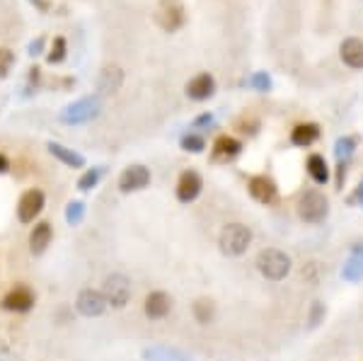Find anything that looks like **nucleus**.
<instances>
[{
	"label": "nucleus",
	"mask_w": 363,
	"mask_h": 361,
	"mask_svg": "<svg viewBox=\"0 0 363 361\" xmlns=\"http://www.w3.org/2000/svg\"><path fill=\"white\" fill-rule=\"evenodd\" d=\"M257 269L264 279L269 282H284V279L291 274V257L286 255L279 247H266L257 255Z\"/></svg>",
	"instance_id": "1"
},
{
	"label": "nucleus",
	"mask_w": 363,
	"mask_h": 361,
	"mask_svg": "<svg viewBox=\"0 0 363 361\" xmlns=\"http://www.w3.org/2000/svg\"><path fill=\"white\" fill-rule=\"evenodd\" d=\"M218 245L221 252L228 257H240L247 252V247L252 245V230L242 223H228L218 235Z\"/></svg>",
	"instance_id": "2"
},
{
	"label": "nucleus",
	"mask_w": 363,
	"mask_h": 361,
	"mask_svg": "<svg viewBox=\"0 0 363 361\" xmlns=\"http://www.w3.org/2000/svg\"><path fill=\"white\" fill-rule=\"evenodd\" d=\"M327 214H329V202L322 192L310 190L298 199V216L306 221V223H313V225L322 223V221L327 218Z\"/></svg>",
	"instance_id": "3"
},
{
	"label": "nucleus",
	"mask_w": 363,
	"mask_h": 361,
	"mask_svg": "<svg viewBox=\"0 0 363 361\" xmlns=\"http://www.w3.org/2000/svg\"><path fill=\"white\" fill-rule=\"evenodd\" d=\"M102 294L111 308H126L131 301V282L124 274H109L102 284Z\"/></svg>",
	"instance_id": "4"
},
{
	"label": "nucleus",
	"mask_w": 363,
	"mask_h": 361,
	"mask_svg": "<svg viewBox=\"0 0 363 361\" xmlns=\"http://www.w3.org/2000/svg\"><path fill=\"white\" fill-rule=\"evenodd\" d=\"M186 20L182 0H160L156 8V22L163 32H177Z\"/></svg>",
	"instance_id": "5"
},
{
	"label": "nucleus",
	"mask_w": 363,
	"mask_h": 361,
	"mask_svg": "<svg viewBox=\"0 0 363 361\" xmlns=\"http://www.w3.org/2000/svg\"><path fill=\"white\" fill-rule=\"evenodd\" d=\"M109 308L102 289H83L76 298V310L83 317H100Z\"/></svg>",
	"instance_id": "6"
},
{
	"label": "nucleus",
	"mask_w": 363,
	"mask_h": 361,
	"mask_svg": "<svg viewBox=\"0 0 363 361\" xmlns=\"http://www.w3.org/2000/svg\"><path fill=\"white\" fill-rule=\"evenodd\" d=\"M44 206H46V197H44V192L41 190H27L22 197H20V202H18V218H20V223H34V218L39 216L41 211H44Z\"/></svg>",
	"instance_id": "7"
},
{
	"label": "nucleus",
	"mask_w": 363,
	"mask_h": 361,
	"mask_svg": "<svg viewBox=\"0 0 363 361\" xmlns=\"http://www.w3.org/2000/svg\"><path fill=\"white\" fill-rule=\"evenodd\" d=\"M100 114V100L97 97H85V100L73 102L71 107H66L61 114V119L66 124H85Z\"/></svg>",
	"instance_id": "8"
},
{
	"label": "nucleus",
	"mask_w": 363,
	"mask_h": 361,
	"mask_svg": "<svg viewBox=\"0 0 363 361\" xmlns=\"http://www.w3.org/2000/svg\"><path fill=\"white\" fill-rule=\"evenodd\" d=\"M36 303V296L29 287H15L5 294L3 298V308L10 313H29Z\"/></svg>",
	"instance_id": "9"
},
{
	"label": "nucleus",
	"mask_w": 363,
	"mask_h": 361,
	"mask_svg": "<svg viewBox=\"0 0 363 361\" xmlns=\"http://www.w3.org/2000/svg\"><path fill=\"white\" fill-rule=\"evenodd\" d=\"M151 185V170L146 165H129L124 172L119 175V190L124 194L146 190Z\"/></svg>",
	"instance_id": "10"
},
{
	"label": "nucleus",
	"mask_w": 363,
	"mask_h": 361,
	"mask_svg": "<svg viewBox=\"0 0 363 361\" xmlns=\"http://www.w3.org/2000/svg\"><path fill=\"white\" fill-rule=\"evenodd\" d=\"M247 190H249V197H252L254 202L264 204V206H269V204H274L276 199H279V190H276L274 180H271V177H266V175L249 177Z\"/></svg>",
	"instance_id": "11"
},
{
	"label": "nucleus",
	"mask_w": 363,
	"mask_h": 361,
	"mask_svg": "<svg viewBox=\"0 0 363 361\" xmlns=\"http://www.w3.org/2000/svg\"><path fill=\"white\" fill-rule=\"evenodd\" d=\"M172 310V296L165 294V291H151L146 296V303H143V313L151 320H165Z\"/></svg>",
	"instance_id": "12"
},
{
	"label": "nucleus",
	"mask_w": 363,
	"mask_h": 361,
	"mask_svg": "<svg viewBox=\"0 0 363 361\" xmlns=\"http://www.w3.org/2000/svg\"><path fill=\"white\" fill-rule=\"evenodd\" d=\"M201 187H204V180H201L199 172L194 170H184L177 180V199L182 204L194 202L196 197L201 194Z\"/></svg>",
	"instance_id": "13"
},
{
	"label": "nucleus",
	"mask_w": 363,
	"mask_h": 361,
	"mask_svg": "<svg viewBox=\"0 0 363 361\" xmlns=\"http://www.w3.org/2000/svg\"><path fill=\"white\" fill-rule=\"evenodd\" d=\"M213 93H216V80L208 73H199L196 78H191L189 83H186V95L196 102L208 100V97H213Z\"/></svg>",
	"instance_id": "14"
},
{
	"label": "nucleus",
	"mask_w": 363,
	"mask_h": 361,
	"mask_svg": "<svg viewBox=\"0 0 363 361\" xmlns=\"http://www.w3.org/2000/svg\"><path fill=\"white\" fill-rule=\"evenodd\" d=\"M51 240H53L51 223H49V221H39V223H36L34 228H32V233H29V250H32V255H44L46 247L51 245Z\"/></svg>",
	"instance_id": "15"
},
{
	"label": "nucleus",
	"mask_w": 363,
	"mask_h": 361,
	"mask_svg": "<svg viewBox=\"0 0 363 361\" xmlns=\"http://www.w3.org/2000/svg\"><path fill=\"white\" fill-rule=\"evenodd\" d=\"M339 53H341V61H344L349 68L363 71V41L361 39H356V37L344 39L339 46Z\"/></svg>",
	"instance_id": "16"
},
{
	"label": "nucleus",
	"mask_w": 363,
	"mask_h": 361,
	"mask_svg": "<svg viewBox=\"0 0 363 361\" xmlns=\"http://www.w3.org/2000/svg\"><path fill=\"white\" fill-rule=\"evenodd\" d=\"M320 138V126L313 122H306V124H298V126H293L291 131V143L293 145H301V148H308V145H313L315 141Z\"/></svg>",
	"instance_id": "17"
},
{
	"label": "nucleus",
	"mask_w": 363,
	"mask_h": 361,
	"mask_svg": "<svg viewBox=\"0 0 363 361\" xmlns=\"http://www.w3.org/2000/svg\"><path fill=\"white\" fill-rule=\"evenodd\" d=\"M242 150V143L233 136H218L216 143H213V158L216 160H233L240 155Z\"/></svg>",
	"instance_id": "18"
},
{
	"label": "nucleus",
	"mask_w": 363,
	"mask_h": 361,
	"mask_svg": "<svg viewBox=\"0 0 363 361\" xmlns=\"http://www.w3.org/2000/svg\"><path fill=\"white\" fill-rule=\"evenodd\" d=\"M46 148H49V153L53 155V158H58L63 165H68V168H85V158L80 153H76V150L66 148V145H61L56 141H51Z\"/></svg>",
	"instance_id": "19"
},
{
	"label": "nucleus",
	"mask_w": 363,
	"mask_h": 361,
	"mask_svg": "<svg viewBox=\"0 0 363 361\" xmlns=\"http://www.w3.org/2000/svg\"><path fill=\"white\" fill-rule=\"evenodd\" d=\"M306 168H308V175H310L317 185H327L329 182V165H327V160H324V155L313 153L310 158H308Z\"/></svg>",
	"instance_id": "20"
},
{
	"label": "nucleus",
	"mask_w": 363,
	"mask_h": 361,
	"mask_svg": "<svg viewBox=\"0 0 363 361\" xmlns=\"http://www.w3.org/2000/svg\"><path fill=\"white\" fill-rule=\"evenodd\" d=\"M191 315L199 325H208V322L216 320V303L211 298H199L191 306Z\"/></svg>",
	"instance_id": "21"
},
{
	"label": "nucleus",
	"mask_w": 363,
	"mask_h": 361,
	"mask_svg": "<svg viewBox=\"0 0 363 361\" xmlns=\"http://www.w3.org/2000/svg\"><path fill=\"white\" fill-rule=\"evenodd\" d=\"M356 136H344V138H339L337 145H334V155L339 158V163H346V160L354 155V150H356Z\"/></svg>",
	"instance_id": "22"
},
{
	"label": "nucleus",
	"mask_w": 363,
	"mask_h": 361,
	"mask_svg": "<svg viewBox=\"0 0 363 361\" xmlns=\"http://www.w3.org/2000/svg\"><path fill=\"white\" fill-rule=\"evenodd\" d=\"M121 85V71L119 68H107L102 73V83H100V88H102V93H116Z\"/></svg>",
	"instance_id": "23"
},
{
	"label": "nucleus",
	"mask_w": 363,
	"mask_h": 361,
	"mask_svg": "<svg viewBox=\"0 0 363 361\" xmlns=\"http://www.w3.org/2000/svg\"><path fill=\"white\" fill-rule=\"evenodd\" d=\"M102 175H104V168H93V170H88V172H85V175L78 180V190L90 192L93 187H97V182L102 180Z\"/></svg>",
	"instance_id": "24"
},
{
	"label": "nucleus",
	"mask_w": 363,
	"mask_h": 361,
	"mask_svg": "<svg viewBox=\"0 0 363 361\" xmlns=\"http://www.w3.org/2000/svg\"><path fill=\"white\" fill-rule=\"evenodd\" d=\"M344 279H349V282H359V279H363V257L354 255L349 260V265H344Z\"/></svg>",
	"instance_id": "25"
},
{
	"label": "nucleus",
	"mask_w": 363,
	"mask_h": 361,
	"mask_svg": "<svg viewBox=\"0 0 363 361\" xmlns=\"http://www.w3.org/2000/svg\"><path fill=\"white\" fill-rule=\"evenodd\" d=\"M182 148L189 150V153H201L206 148V141L199 133H186V136H182Z\"/></svg>",
	"instance_id": "26"
},
{
	"label": "nucleus",
	"mask_w": 363,
	"mask_h": 361,
	"mask_svg": "<svg viewBox=\"0 0 363 361\" xmlns=\"http://www.w3.org/2000/svg\"><path fill=\"white\" fill-rule=\"evenodd\" d=\"M85 218V204L83 202H71L66 209V221L71 225H80Z\"/></svg>",
	"instance_id": "27"
},
{
	"label": "nucleus",
	"mask_w": 363,
	"mask_h": 361,
	"mask_svg": "<svg viewBox=\"0 0 363 361\" xmlns=\"http://www.w3.org/2000/svg\"><path fill=\"white\" fill-rule=\"evenodd\" d=\"M247 85L252 90H257V93H266V90H271V78L266 75L264 71H259V73H252L247 78Z\"/></svg>",
	"instance_id": "28"
},
{
	"label": "nucleus",
	"mask_w": 363,
	"mask_h": 361,
	"mask_svg": "<svg viewBox=\"0 0 363 361\" xmlns=\"http://www.w3.org/2000/svg\"><path fill=\"white\" fill-rule=\"evenodd\" d=\"M66 58V39L63 37H56L53 39V46H51V53H49V63H61Z\"/></svg>",
	"instance_id": "29"
},
{
	"label": "nucleus",
	"mask_w": 363,
	"mask_h": 361,
	"mask_svg": "<svg viewBox=\"0 0 363 361\" xmlns=\"http://www.w3.org/2000/svg\"><path fill=\"white\" fill-rule=\"evenodd\" d=\"M15 63V56L10 48H0V78H5L10 71V66Z\"/></svg>",
	"instance_id": "30"
},
{
	"label": "nucleus",
	"mask_w": 363,
	"mask_h": 361,
	"mask_svg": "<svg viewBox=\"0 0 363 361\" xmlns=\"http://www.w3.org/2000/svg\"><path fill=\"white\" fill-rule=\"evenodd\" d=\"M213 124V114H201V117H196L194 124H191V129H206V126H211Z\"/></svg>",
	"instance_id": "31"
},
{
	"label": "nucleus",
	"mask_w": 363,
	"mask_h": 361,
	"mask_svg": "<svg viewBox=\"0 0 363 361\" xmlns=\"http://www.w3.org/2000/svg\"><path fill=\"white\" fill-rule=\"evenodd\" d=\"M8 168H10L8 158H5V155H3V153H0V175H3V172H8Z\"/></svg>",
	"instance_id": "32"
}]
</instances>
